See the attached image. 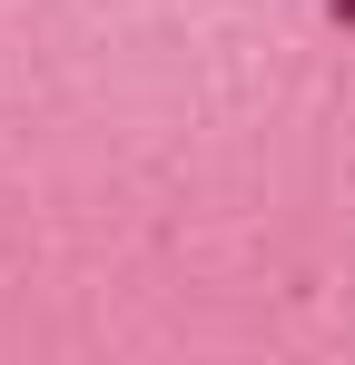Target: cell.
Returning a JSON list of instances; mask_svg holds the SVG:
<instances>
[{
    "label": "cell",
    "mask_w": 355,
    "mask_h": 365,
    "mask_svg": "<svg viewBox=\"0 0 355 365\" xmlns=\"http://www.w3.org/2000/svg\"><path fill=\"white\" fill-rule=\"evenodd\" d=\"M336 10H346V20H355V0H336Z\"/></svg>",
    "instance_id": "obj_1"
}]
</instances>
